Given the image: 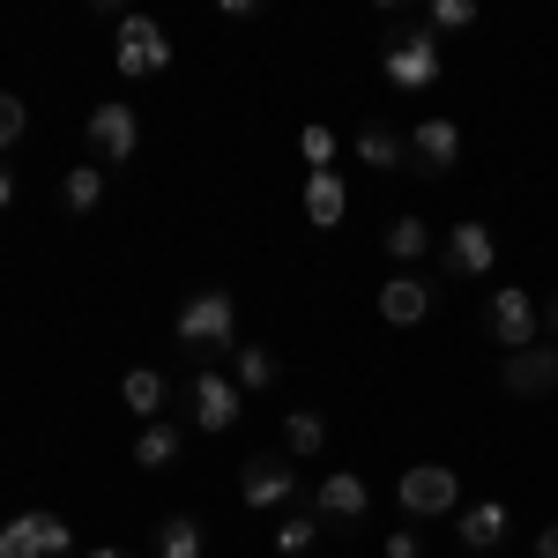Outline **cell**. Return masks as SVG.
Masks as SVG:
<instances>
[{
	"mask_svg": "<svg viewBox=\"0 0 558 558\" xmlns=\"http://www.w3.org/2000/svg\"><path fill=\"white\" fill-rule=\"evenodd\" d=\"M536 558H558V521L544 529V536H536Z\"/></svg>",
	"mask_w": 558,
	"mask_h": 558,
	"instance_id": "cell-31",
	"label": "cell"
},
{
	"mask_svg": "<svg viewBox=\"0 0 558 558\" xmlns=\"http://www.w3.org/2000/svg\"><path fill=\"white\" fill-rule=\"evenodd\" d=\"M462 165V128L454 120H417L410 128V179H447Z\"/></svg>",
	"mask_w": 558,
	"mask_h": 558,
	"instance_id": "cell-7",
	"label": "cell"
},
{
	"mask_svg": "<svg viewBox=\"0 0 558 558\" xmlns=\"http://www.w3.org/2000/svg\"><path fill=\"white\" fill-rule=\"evenodd\" d=\"M120 75H165L172 68V38L157 15H120V52H112Z\"/></svg>",
	"mask_w": 558,
	"mask_h": 558,
	"instance_id": "cell-4",
	"label": "cell"
},
{
	"mask_svg": "<svg viewBox=\"0 0 558 558\" xmlns=\"http://www.w3.org/2000/svg\"><path fill=\"white\" fill-rule=\"evenodd\" d=\"M380 68H387L395 89H432L439 83V38H432V23L425 31H402V38L380 52Z\"/></svg>",
	"mask_w": 558,
	"mask_h": 558,
	"instance_id": "cell-5",
	"label": "cell"
},
{
	"mask_svg": "<svg viewBox=\"0 0 558 558\" xmlns=\"http://www.w3.org/2000/svg\"><path fill=\"white\" fill-rule=\"evenodd\" d=\"M60 202H68L75 216H89L97 202H105V172H97V165H75V172L60 179Z\"/></svg>",
	"mask_w": 558,
	"mask_h": 558,
	"instance_id": "cell-23",
	"label": "cell"
},
{
	"mask_svg": "<svg viewBox=\"0 0 558 558\" xmlns=\"http://www.w3.org/2000/svg\"><path fill=\"white\" fill-rule=\"evenodd\" d=\"M499 387L507 395H551L558 387V350L544 343V350H514L507 365H499Z\"/></svg>",
	"mask_w": 558,
	"mask_h": 558,
	"instance_id": "cell-12",
	"label": "cell"
},
{
	"mask_svg": "<svg viewBox=\"0 0 558 558\" xmlns=\"http://www.w3.org/2000/svg\"><path fill=\"white\" fill-rule=\"evenodd\" d=\"M536 320H544L536 299L514 291V283H499V291L484 299V336H492L499 350H536Z\"/></svg>",
	"mask_w": 558,
	"mask_h": 558,
	"instance_id": "cell-3",
	"label": "cell"
},
{
	"mask_svg": "<svg viewBox=\"0 0 558 558\" xmlns=\"http://www.w3.org/2000/svg\"><path fill=\"white\" fill-rule=\"evenodd\" d=\"M120 395H128V410H134V417L149 425V417L165 410V373H149V365H134L128 380H120Z\"/></svg>",
	"mask_w": 558,
	"mask_h": 558,
	"instance_id": "cell-20",
	"label": "cell"
},
{
	"mask_svg": "<svg viewBox=\"0 0 558 558\" xmlns=\"http://www.w3.org/2000/svg\"><path fill=\"white\" fill-rule=\"evenodd\" d=\"M83 558H128V551H120V544H97V551H83Z\"/></svg>",
	"mask_w": 558,
	"mask_h": 558,
	"instance_id": "cell-33",
	"label": "cell"
},
{
	"mask_svg": "<svg viewBox=\"0 0 558 558\" xmlns=\"http://www.w3.org/2000/svg\"><path fill=\"white\" fill-rule=\"evenodd\" d=\"M387 558H417V536H410V529H395V536H387Z\"/></svg>",
	"mask_w": 558,
	"mask_h": 558,
	"instance_id": "cell-30",
	"label": "cell"
},
{
	"mask_svg": "<svg viewBox=\"0 0 558 558\" xmlns=\"http://www.w3.org/2000/svg\"><path fill=\"white\" fill-rule=\"evenodd\" d=\"M23 128H31V105L0 89V149H8V142H23Z\"/></svg>",
	"mask_w": 558,
	"mask_h": 558,
	"instance_id": "cell-28",
	"label": "cell"
},
{
	"mask_svg": "<svg viewBox=\"0 0 558 558\" xmlns=\"http://www.w3.org/2000/svg\"><path fill=\"white\" fill-rule=\"evenodd\" d=\"M8 202H15V179H8V165H0V209H8Z\"/></svg>",
	"mask_w": 558,
	"mask_h": 558,
	"instance_id": "cell-32",
	"label": "cell"
},
{
	"mask_svg": "<svg viewBox=\"0 0 558 558\" xmlns=\"http://www.w3.org/2000/svg\"><path fill=\"white\" fill-rule=\"evenodd\" d=\"M83 134H89V149H97L105 165H128L134 149H142V112L120 105V97H105V105L83 120Z\"/></svg>",
	"mask_w": 558,
	"mask_h": 558,
	"instance_id": "cell-6",
	"label": "cell"
},
{
	"mask_svg": "<svg viewBox=\"0 0 558 558\" xmlns=\"http://www.w3.org/2000/svg\"><path fill=\"white\" fill-rule=\"evenodd\" d=\"M179 343L186 350H231L239 343V299L231 291H194L179 305Z\"/></svg>",
	"mask_w": 558,
	"mask_h": 558,
	"instance_id": "cell-1",
	"label": "cell"
},
{
	"mask_svg": "<svg viewBox=\"0 0 558 558\" xmlns=\"http://www.w3.org/2000/svg\"><path fill=\"white\" fill-rule=\"evenodd\" d=\"M0 558H52V551H45V514L0 521Z\"/></svg>",
	"mask_w": 558,
	"mask_h": 558,
	"instance_id": "cell-17",
	"label": "cell"
},
{
	"mask_svg": "<svg viewBox=\"0 0 558 558\" xmlns=\"http://www.w3.org/2000/svg\"><path fill=\"white\" fill-rule=\"evenodd\" d=\"M239 499L246 507H283V499H299V476H291V454H254L246 470H239Z\"/></svg>",
	"mask_w": 558,
	"mask_h": 558,
	"instance_id": "cell-9",
	"label": "cell"
},
{
	"mask_svg": "<svg viewBox=\"0 0 558 558\" xmlns=\"http://www.w3.org/2000/svg\"><path fill=\"white\" fill-rule=\"evenodd\" d=\"M202 544H209V529H202L194 514H172L165 529H157V551L165 558H202Z\"/></svg>",
	"mask_w": 558,
	"mask_h": 558,
	"instance_id": "cell-21",
	"label": "cell"
},
{
	"mask_svg": "<svg viewBox=\"0 0 558 558\" xmlns=\"http://www.w3.org/2000/svg\"><path fill=\"white\" fill-rule=\"evenodd\" d=\"M544 320H551V343H558V299H551V305H544Z\"/></svg>",
	"mask_w": 558,
	"mask_h": 558,
	"instance_id": "cell-34",
	"label": "cell"
},
{
	"mask_svg": "<svg viewBox=\"0 0 558 558\" xmlns=\"http://www.w3.org/2000/svg\"><path fill=\"white\" fill-rule=\"evenodd\" d=\"M299 149H305V165H313V172H336V134L320 128V120L299 134Z\"/></svg>",
	"mask_w": 558,
	"mask_h": 558,
	"instance_id": "cell-25",
	"label": "cell"
},
{
	"mask_svg": "<svg viewBox=\"0 0 558 558\" xmlns=\"http://www.w3.org/2000/svg\"><path fill=\"white\" fill-rule=\"evenodd\" d=\"M432 313V283L425 276H387L380 283V320L387 328H417Z\"/></svg>",
	"mask_w": 558,
	"mask_h": 558,
	"instance_id": "cell-13",
	"label": "cell"
},
{
	"mask_svg": "<svg viewBox=\"0 0 558 558\" xmlns=\"http://www.w3.org/2000/svg\"><path fill=\"white\" fill-rule=\"evenodd\" d=\"M395 499H402V514H454L462 507V476L447 470V462H417V470H402V484H395Z\"/></svg>",
	"mask_w": 558,
	"mask_h": 558,
	"instance_id": "cell-2",
	"label": "cell"
},
{
	"mask_svg": "<svg viewBox=\"0 0 558 558\" xmlns=\"http://www.w3.org/2000/svg\"><path fill=\"white\" fill-rule=\"evenodd\" d=\"M45 551H52V558H68V551H75V529H68L60 514H45Z\"/></svg>",
	"mask_w": 558,
	"mask_h": 558,
	"instance_id": "cell-29",
	"label": "cell"
},
{
	"mask_svg": "<svg viewBox=\"0 0 558 558\" xmlns=\"http://www.w3.org/2000/svg\"><path fill=\"white\" fill-rule=\"evenodd\" d=\"M283 447H291V454H320V447H328V417H320V410H291V417H283Z\"/></svg>",
	"mask_w": 558,
	"mask_h": 558,
	"instance_id": "cell-22",
	"label": "cell"
},
{
	"mask_svg": "<svg viewBox=\"0 0 558 558\" xmlns=\"http://www.w3.org/2000/svg\"><path fill=\"white\" fill-rule=\"evenodd\" d=\"M365 507H373V492H365V476H357V470L320 476V507H313L320 521H343V529H357V521H365Z\"/></svg>",
	"mask_w": 558,
	"mask_h": 558,
	"instance_id": "cell-11",
	"label": "cell"
},
{
	"mask_svg": "<svg viewBox=\"0 0 558 558\" xmlns=\"http://www.w3.org/2000/svg\"><path fill=\"white\" fill-rule=\"evenodd\" d=\"M476 23V0H432V38L439 31H470Z\"/></svg>",
	"mask_w": 558,
	"mask_h": 558,
	"instance_id": "cell-26",
	"label": "cell"
},
{
	"mask_svg": "<svg viewBox=\"0 0 558 558\" xmlns=\"http://www.w3.org/2000/svg\"><path fill=\"white\" fill-rule=\"evenodd\" d=\"M186 410H194V425H202V432H231V425H239V380H223V373L202 365V373L186 380Z\"/></svg>",
	"mask_w": 558,
	"mask_h": 558,
	"instance_id": "cell-8",
	"label": "cell"
},
{
	"mask_svg": "<svg viewBox=\"0 0 558 558\" xmlns=\"http://www.w3.org/2000/svg\"><path fill=\"white\" fill-rule=\"evenodd\" d=\"M268 380H276V357H268L260 343H246L239 350V387H268Z\"/></svg>",
	"mask_w": 558,
	"mask_h": 558,
	"instance_id": "cell-27",
	"label": "cell"
},
{
	"mask_svg": "<svg viewBox=\"0 0 558 558\" xmlns=\"http://www.w3.org/2000/svg\"><path fill=\"white\" fill-rule=\"evenodd\" d=\"M357 157H365L373 172H410V142H395L387 128H365V134H357Z\"/></svg>",
	"mask_w": 558,
	"mask_h": 558,
	"instance_id": "cell-18",
	"label": "cell"
},
{
	"mask_svg": "<svg viewBox=\"0 0 558 558\" xmlns=\"http://www.w3.org/2000/svg\"><path fill=\"white\" fill-rule=\"evenodd\" d=\"M492 260H499V239H492L476 216H462V223L447 231V268H454V276H492Z\"/></svg>",
	"mask_w": 558,
	"mask_h": 558,
	"instance_id": "cell-10",
	"label": "cell"
},
{
	"mask_svg": "<svg viewBox=\"0 0 558 558\" xmlns=\"http://www.w3.org/2000/svg\"><path fill=\"white\" fill-rule=\"evenodd\" d=\"M380 246H387L395 260H425V254H432V223H425V216H395Z\"/></svg>",
	"mask_w": 558,
	"mask_h": 558,
	"instance_id": "cell-19",
	"label": "cell"
},
{
	"mask_svg": "<svg viewBox=\"0 0 558 558\" xmlns=\"http://www.w3.org/2000/svg\"><path fill=\"white\" fill-rule=\"evenodd\" d=\"M313 536H320V514H291L283 529H276V551H283V558H305V551H313Z\"/></svg>",
	"mask_w": 558,
	"mask_h": 558,
	"instance_id": "cell-24",
	"label": "cell"
},
{
	"mask_svg": "<svg viewBox=\"0 0 558 558\" xmlns=\"http://www.w3.org/2000/svg\"><path fill=\"white\" fill-rule=\"evenodd\" d=\"M305 216H313L320 231H336V223L350 216V186L336 172H313V179H305Z\"/></svg>",
	"mask_w": 558,
	"mask_h": 558,
	"instance_id": "cell-15",
	"label": "cell"
},
{
	"mask_svg": "<svg viewBox=\"0 0 558 558\" xmlns=\"http://www.w3.org/2000/svg\"><path fill=\"white\" fill-rule=\"evenodd\" d=\"M551 350H558V343H551Z\"/></svg>",
	"mask_w": 558,
	"mask_h": 558,
	"instance_id": "cell-35",
	"label": "cell"
},
{
	"mask_svg": "<svg viewBox=\"0 0 558 558\" xmlns=\"http://www.w3.org/2000/svg\"><path fill=\"white\" fill-rule=\"evenodd\" d=\"M179 447H186V439H179V425H165V417H149V425L134 432V462H142V470H172Z\"/></svg>",
	"mask_w": 558,
	"mask_h": 558,
	"instance_id": "cell-16",
	"label": "cell"
},
{
	"mask_svg": "<svg viewBox=\"0 0 558 558\" xmlns=\"http://www.w3.org/2000/svg\"><path fill=\"white\" fill-rule=\"evenodd\" d=\"M507 529H514L507 499H476V507H462V544H470V551H492V544H507Z\"/></svg>",
	"mask_w": 558,
	"mask_h": 558,
	"instance_id": "cell-14",
	"label": "cell"
}]
</instances>
